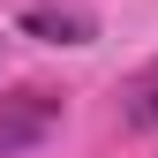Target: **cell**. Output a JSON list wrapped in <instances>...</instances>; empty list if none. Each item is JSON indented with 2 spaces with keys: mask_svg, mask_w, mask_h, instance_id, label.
I'll list each match as a JSON object with an SVG mask.
<instances>
[{
  "mask_svg": "<svg viewBox=\"0 0 158 158\" xmlns=\"http://www.w3.org/2000/svg\"><path fill=\"white\" fill-rule=\"evenodd\" d=\"M23 38H45V45H90V38H98V15L75 8V0H38V8H23Z\"/></svg>",
  "mask_w": 158,
  "mask_h": 158,
  "instance_id": "7a4b0ae2",
  "label": "cell"
},
{
  "mask_svg": "<svg viewBox=\"0 0 158 158\" xmlns=\"http://www.w3.org/2000/svg\"><path fill=\"white\" fill-rule=\"evenodd\" d=\"M121 128H158V60H143L121 83Z\"/></svg>",
  "mask_w": 158,
  "mask_h": 158,
  "instance_id": "3957f363",
  "label": "cell"
},
{
  "mask_svg": "<svg viewBox=\"0 0 158 158\" xmlns=\"http://www.w3.org/2000/svg\"><path fill=\"white\" fill-rule=\"evenodd\" d=\"M60 113H68V98H60V90H38V83L8 90V98H0V158L38 151L53 128H60Z\"/></svg>",
  "mask_w": 158,
  "mask_h": 158,
  "instance_id": "6da1fadb",
  "label": "cell"
}]
</instances>
